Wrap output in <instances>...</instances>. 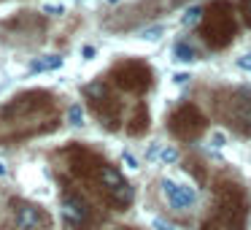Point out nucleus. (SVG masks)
Listing matches in <instances>:
<instances>
[{"label":"nucleus","mask_w":251,"mask_h":230,"mask_svg":"<svg viewBox=\"0 0 251 230\" xmlns=\"http://www.w3.org/2000/svg\"><path fill=\"white\" fill-rule=\"evenodd\" d=\"M238 68L240 71H251V52H246L243 57H238Z\"/></svg>","instance_id":"f3484780"},{"label":"nucleus","mask_w":251,"mask_h":230,"mask_svg":"<svg viewBox=\"0 0 251 230\" xmlns=\"http://www.w3.org/2000/svg\"><path fill=\"white\" fill-rule=\"evenodd\" d=\"M62 217H65L68 225L81 228V225L89 222V206L84 203L81 195H65L62 198Z\"/></svg>","instance_id":"423d86ee"},{"label":"nucleus","mask_w":251,"mask_h":230,"mask_svg":"<svg viewBox=\"0 0 251 230\" xmlns=\"http://www.w3.org/2000/svg\"><path fill=\"white\" fill-rule=\"evenodd\" d=\"M162 33H165L162 25H154V28L141 30V38H143V41H159V38H162Z\"/></svg>","instance_id":"ddd939ff"},{"label":"nucleus","mask_w":251,"mask_h":230,"mask_svg":"<svg viewBox=\"0 0 251 230\" xmlns=\"http://www.w3.org/2000/svg\"><path fill=\"white\" fill-rule=\"evenodd\" d=\"M168 127L176 138H181V141H195V138L205 130V116H202L195 106H181L178 111L170 114Z\"/></svg>","instance_id":"7ed1b4c3"},{"label":"nucleus","mask_w":251,"mask_h":230,"mask_svg":"<svg viewBox=\"0 0 251 230\" xmlns=\"http://www.w3.org/2000/svg\"><path fill=\"white\" fill-rule=\"evenodd\" d=\"M162 160H165V163H176V160H178V152H176L173 146L162 149Z\"/></svg>","instance_id":"dca6fc26"},{"label":"nucleus","mask_w":251,"mask_h":230,"mask_svg":"<svg viewBox=\"0 0 251 230\" xmlns=\"http://www.w3.org/2000/svg\"><path fill=\"white\" fill-rule=\"evenodd\" d=\"M98 179L103 181V187H105L108 192H114V190H119L122 184H127L125 176H122L119 171L114 168V165H100V168H98Z\"/></svg>","instance_id":"1a4fd4ad"},{"label":"nucleus","mask_w":251,"mask_h":230,"mask_svg":"<svg viewBox=\"0 0 251 230\" xmlns=\"http://www.w3.org/2000/svg\"><path fill=\"white\" fill-rule=\"evenodd\" d=\"M202 19H205V22H202V38H205L208 46L224 49V46L235 38L238 22H235V14H232V6H229V3H213Z\"/></svg>","instance_id":"f257e3e1"},{"label":"nucleus","mask_w":251,"mask_h":230,"mask_svg":"<svg viewBox=\"0 0 251 230\" xmlns=\"http://www.w3.org/2000/svg\"><path fill=\"white\" fill-rule=\"evenodd\" d=\"M146 157H149V160H157V157H162V149H159V146H149Z\"/></svg>","instance_id":"6ab92c4d"},{"label":"nucleus","mask_w":251,"mask_h":230,"mask_svg":"<svg viewBox=\"0 0 251 230\" xmlns=\"http://www.w3.org/2000/svg\"><path fill=\"white\" fill-rule=\"evenodd\" d=\"M62 65V57H41V60H33L30 62V71L33 73H41V71H54V68Z\"/></svg>","instance_id":"9d476101"},{"label":"nucleus","mask_w":251,"mask_h":230,"mask_svg":"<svg viewBox=\"0 0 251 230\" xmlns=\"http://www.w3.org/2000/svg\"><path fill=\"white\" fill-rule=\"evenodd\" d=\"M154 230H176V228H173L170 222H165V219L157 217V219H154Z\"/></svg>","instance_id":"a211bd4d"},{"label":"nucleus","mask_w":251,"mask_h":230,"mask_svg":"<svg viewBox=\"0 0 251 230\" xmlns=\"http://www.w3.org/2000/svg\"><path fill=\"white\" fill-rule=\"evenodd\" d=\"M219 219L229 230H243L246 222V198L240 187L235 184H219Z\"/></svg>","instance_id":"f03ea898"},{"label":"nucleus","mask_w":251,"mask_h":230,"mask_svg":"<svg viewBox=\"0 0 251 230\" xmlns=\"http://www.w3.org/2000/svg\"><path fill=\"white\" fill-rule=\"evenodd\" d=\"M116 84L122 89H130V92H143L151 87V73L143 62H127L116 71Z\"/></svg>","instance_id":"20e7f679"},{"label":"nucleus","mask_w":251,"mask_h":230,"mask_svg":"<svg viewBox=\"0 0 251 230\" xmlns=\"http://www.w3.org/2000/svg\"><path fill=\"white\" fill-rule=\"evenodd\" d=\"M108 3H116V0H108Z\"/></svg>","instance_id":"a878e982"},{"label":"nucleus","mask_w":251,"mask_h":230,"mask_svg":"<svg viewBox=\"0 0 251 230\" xmlns=\"http://www.w3.org/2000/svg\"><path fill=\"white\" fill-rule=\"evenodd\" d=\"M229 116H232V125L238 127L243 136H251V92L243 95V98H238L235 111Z\"/></svg>","instance_id":"6e6552de"},{"label":"nucleus","mask_w":251,"mask_h":230,"mask_svg":"<svg viewBox=\"0 0 251 230\" xmlns=\"http://www.w3.org/2000/svg\"><path fill=\"white\" fill-rule=\"evenodd\" d=\"M173 55H176V60H178V62H192V60L197 57L195 49H192L186 41H178V44L173 46Z\"/></svg>","instance_id":"9b49d317"},{"label":"nucleus","mask_w":251,"mask_h":230,"mask_svg":"<svg viewBox=\"0 0 251 230\" xmlns=\"http://www.w3.org/2000/svg\"><path fill=\"white\" fill-rule=\"evenodd\" d=\"M14 225L19 230H44L49 225V217L38 206H33V203L17 201L14 203Z\"/></svg>","instance_id":"39448f33"},{"label":"nucleus","mask_w":251,"mask_h":230,"mask_svg":"<svg viewBox=\"0 0 251 230\" xmlns=\"http://www.w3.org/2000/svg\"><path fill=\"white\" fill-rule=\"evenodd\" d=\"M162 195L168 198V203L173 208H189V206H195V201H197L192 187L176 184V181H170V179H162Z\"/></svg>","instance_id":"0eeeda50"},{"label":"nucleus","mask_w":251,"mask_h":230,"mask_svg":"<svg viewBox=\"0 0 251 230\" xmlns=\"http://www.w3.org/2000/svg\"><path fill=\"white\" fill-rule=\"evenodd\" d=\"M122 160H125V163H127V168H138V160L132 157L130 152H125V157H122Z\"/></svg>","instance_id":"412c9836"},{"label":"nucleus","mask_w":251,"mask_h":230,"mask_svg":"<svg viewBox=\"0 0 251 230\" xmlns=\"http://www.w3.org/2000/svg\"><path fill=\"white\" fill-rule=\"evenodd\" d=\"M173 79H176V84H186V82H189L192 76H189V73H176Z\"/></svg>","instance_id":"5701e85b"},{"label":"nucleus","mask_w":251,"mask_h":230,"mask_svg":"<svg viewBox=\"0 0 251 230\" xmlns=\"http://www.w3.org/2000/svg\"><path fill=\"white\" fill-rule=\"evenodd\" d=\"M211 146H216V149H219V146H224V136H222V133H216V136L211 138Z\"/></svg>","instance_id":"4be33fe9"},{"label":"nucleus","mask_w":251,"mask_h":230,"mask_svg":"<svg viewBox=\"0 0 251 230\" xmlns=\"http://www.w3.org/2000/svg\"><path fill=\"white\" fill-rule=\"evenodd\" d=\"M65 8L62 6H44V14H51V17H57V14H62Z\"/></svg>","instance_id":"aec40b11"},{"label":"nucleus","mask_w":251,"mask_h":230,"mask_svg":"<svg viewBox=\"0 0 251 230\" xmlns=\"http://www.w3.org/2000/svg\"><path fill=\"white\" fill-rule=\"evenodd\" d=\"M240 11H243V22L251 28V0H240Z\"/></svg>","instance_id":"2eb2a0df"},{"label":"nucleus","mask_w":251,"mask_h":230,"mask_svg":"<svg viewBox=\"0 0 251 230\" xmlns=\"http://www.w3.org/2000/svg\"><path fill=\"white\" fill-rule=\"evenodd\" d=\"M3 173H6V165H3V163H0V176H3Z\"/></svg>","instance_id":"393cba45"},{"label":"nucleus","mask_w":251,"mask_h":230,"mask_svg":"<svg viewBox=\"0 0 251 230\" xmlns=\"http://www.w3.org/2000/svg\"><path fill=\"white\" fill-rule=\"evenodd\" d=\"M68 119H71V125H84V111H81V106L78 103H73L71 109H68Z\"/></svg>","instance_id":"4468645a"},{"label":"nucleus","mask_w":251,"mask_h":230,"mask_svg":"<svg viewBox=\"0 0 251 230\" xmlns=\"http://www.w3.org/2000/svg\"><path fill=\"white\" fill-rule=\"evenodd\" d=\"M84 57H87V60H92V57H95V49H92V46H84Z\"/></svg>","instance_id":"b1692460"},{"label":"nucleus","mask_w":251,"mask_h":230,"mask_svg":"<svg viewBox=\"0 0 251 230\" xmlns=\"http://www.w3.org/2000/svg\"><path fill=\"white\" fill-rule=\"evenodd\" d=\"M202 17H205V11H202L200 6H192L189 11L184 14V19H181V22H184V28H192V25H197Z\"/></svg>","instance_id":"f8f14e48"}]
</instances>
